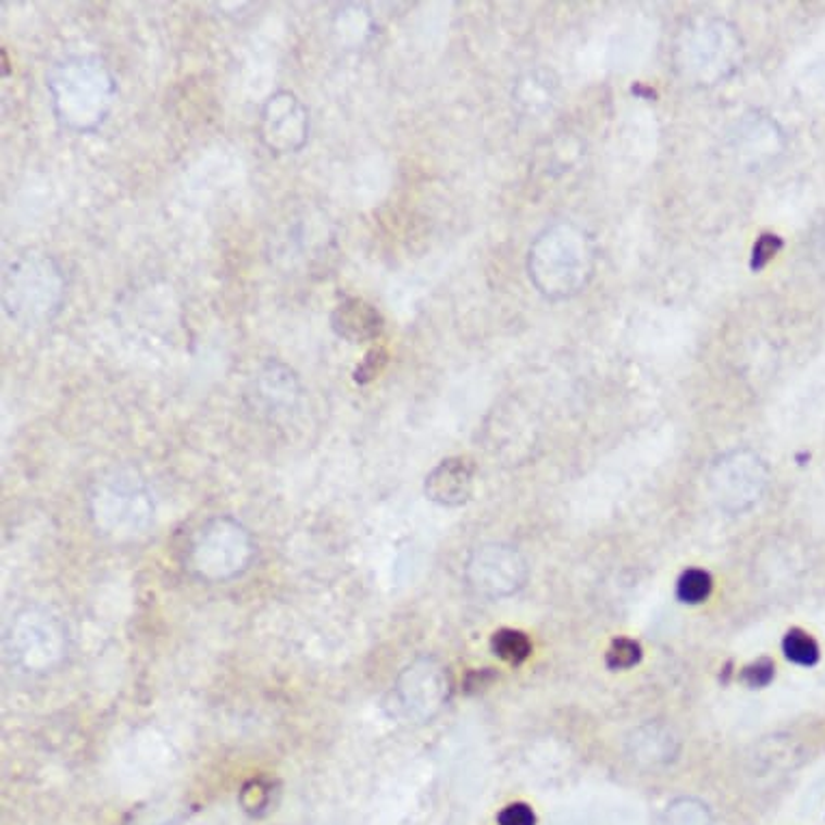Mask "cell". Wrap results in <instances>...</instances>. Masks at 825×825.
Segmentation results:
<instances>
[{"instance_id":"7c38bea8","label":"cell","mask_w":825,"mask_h":825,"mask_svg":"<svg viewBox=\"0 0 825 825\" xmlns=\"http://www.w3.org/2000/svg\"><path fill=\"white\" fill-rule=\"evenodd\" d=\"M558 85L547 70H529L516 78L512 87V102L523 115H542L551 111L555 102Z\"/></svg>"},{"instance_id":"5bb4252c","label":"cell","mask_w":825,"mask_h":825,"mask_svg":"<svg viewBox=\"0 0 825 825\" xmlns=\"http://www.w3.org/2000/svg\"><path fill=\"white\" fill-rule=\"evenodd\" d=\"M491 649L499 660L512 665H518L532 655V642L523 632L516 629H499L491 640Z\"/></svg>"},{"instance_id":"ac0fdd59","label":"cell","mask_w":825,"mask_h":825,"mask_svg":"<svg viewBox=\"0 0 825 825\" xmlns=\"http://www.w3.org/2000/svg\"><path fill=\"white\" fill-rule=\"evenodd\" d=\"M774 674H776L774 661L759 660L743 667V672H741V680H743L746 685H750V687L757 689V687H765V685H770L772 678H774Z\"/></svg>"},{"instance_id":"30bf717a","label":"cell","mask_w":825,"mask_h":825,"mask_svg":"<svg viewBox=\"0 0 825 825\" xmlns=\"http://www.w3.org/2000/svg\"><path fill=\"white\" fill-rule=\"evenodd\" d=\"M474 491V467L467 459H448L426 478V496L441 505H461Z\"/></svg>"},{"instance_id":"2e32d148","label":"cell","mask_w":825,"mask_h":825,"mask_svg":"<svg viewBox=\"0 0 825 825\" xmlns=\"http://www.w3.org/2000/svg\"><path fill=\"white\" fill-rule=\"evenodd\" d=\"M787 660L798 665H815L820 661L817 642L802 629H791L783 642Z\"/></svg>"},{"instance_id":"44dd1931","label":"cell","mask_w":825,"mask_h":825,"mask_svg":"<svg viewBox=\"0 0 825 825\" xmlns=\"http://www.w3.org/2000/svg\"><path fill=\"white\" fill-rule=\"evenodd\" d=\"M811 251H813V260L817 262V266L825 271V221L820 225V229L813 234Z\"/></svg>"},{"instance_id":"5b68a950","label":"cell","mask_w":825,"mask_h":825,"mask_svg":"<svg viewBox=\"0 0 825 825\" xmlns=\"http://www.w3.org/2000/svg\"><path fill=\"white\" fill-rule=\"evenodd\" d=\"M310 109L295 91L279 89L264 100L258 120V137L271 154H299L310 141Z\"/></svg>"},{"instance_id":"8fae6325","label":"cell","mask_w":825,"mask_h":825,"mask_svg":"<svg viewBox=\"0 0 825 825\" xmlns=\"http://www.w3.org/2000/svg\"><path fill=\"white\" fill-rule=\"evenodd\" d=\"M316 229L318 227L308 225L305 218H297L279 238L277 255L286 262L290 260V264L301 262L308 266V271H314L318 262L327 260V253H329L330 247L335 245L333 238L327 236V232L316 236V238H310V234H314Z\"/></svg>"},{"instance_id":"d6986e66","label":"cell","mask_w":825,"mask_h":825,"mask_svg":"<svg viewBox=\"0 0 825 825\" xmlns=\"http://www.w3.org/2000/svg\"><path fill=\"white\" fill-rule=\"evenodd\" d=\"M385 361H387V352H385L383 348H374V350H370V352L363 357L361 365L354 370V380H357V383H367V380H372V378L383 370Z\"/></svg>"},{"instance_id":"277c9868","label":"cell","mask_w":825,"mask_h":825,"mask_svg":"<svg viewBox=\"0 0 825 825\" xmlns=\"http://www.w3.org/2000/svg\"><path fill=\"white\" fill-rule=\"evenodd\" d=\"M67 275L61 262L43 251H22L2 273V310L22 329H43L63 312Z\"/></svg>"},{"instance_id":"ba28073f","label":"cell","mask_w":825,"mask_h":825,"mask_svg":"<svg viewBox=\"0 0 825 825\" xmlns=\"http://www.w3.org/2000/svg\"><path fill=\"white\" fill-rule=\"evenodd\" d=\"M251 391L255 402L273 413L279 409H292L299 402L301 380L288 363L271 357L255 372Z\"/></svg>"},{"instance_id":"3957f363","label":"cell","mask_w":825,"mask_h":825,"mask_svg":"<svg viewBox=\"0 0 825 825\" xmlns=\"http://www.w3.org/2000/svg\"><path fill=\"white\" fill-rule=\"evenodd\" d=\"M739 28L720 15H693L672 41V70L689 87L711 89L733 78L743 63Z\"/></svg>"},{"instance_id":"4fadbf2b","label":"cell","mask_w":825,"mask_h":825,"mask_svg":"<svg viewBox=\"0 0 825 825\" xmlns=\"http://www.w3.org/2000/svg\"><path fill=\"white\" fill-rule=\"evenodd\" d=\"M333 37L348 48H357L367 43L376 33V22L363 4H343L330 24Z\"/></svg>"},{"instance_id":"8992f818","label":"cell","mask_w":825,"mask_h":825,"mask_svg":"<svg viewBox=\"0 0 825 825\" xmlns=\"http://www.w3.org/2000/svg\"><path fill=\"white\" fill-rule=\"evenodd\" d=\"M767 465L750 450H735L717 459L709 474L713 496L728 510L754 505L767 487Z\"/></svg>"},{"instance_id":"9a60e30c","label":"cell","mask_w":825,"mask_h":825,"mask_svg":"<svg viewBox=\"0 0 825 825\" xmlns=\"http://www.w3.org/2000/svg\"><path fill=\"white\" fill-rule=\"evenodd\" d=\"M711 588H713V582H711L709 573H704L700 568H689L680 575V579L676 584V595L683 603L698 605V603L709 599Z\"/></svg>"},{"instance_id":"52a82bcc","label":"cell","mask_w":825,"mask_h":825,"mask_svg":"<svg viewBox=\"0 0 825 825\" xmlns=\"http://www.w3.org/2000/svg\"><path fill=\"white\" fill-rule=\"evenodd\" d=\"M785 150V133L761 111L743 113L728 133V152L746 171H761L778 161Z\"/></svg>"},{"instance_id":"7a4b0ae2","label":"cell","mask_w":825,"mask_h":825,"mask_svg":"<svg viewBox=\"0 0 825 825\" xmlns=\"http://www.w3.org/2000/svg\"><path fill=\"white\" fill-rule=\"evenodd\" d=\"M597 271V245L588 229L573 221L547 225L529 245L527 275L536 292L562 303L588 288Z\"/></svg>"},{"instance_id":"e0dca14e","label":"cell","mask_w":825,"mask_h":825,"mask_svg":"<svg viewBox=\"0 0 825 825\" xmlns=\"http://www.w3.org/2000/svg\"><path fill=\"white\" fill-rule=\"evenodd\" d=\"M642 660V649L638 642L634 640H627V638H621V640H614L610 651H608V667L612 670H627V667H634L638 661Z\"/></svg>"},{"instance_id":"9c48e42d","label":"cell","mask_w":825,"mask_h":825,"mask_svg":"<svg viewBox=\"0 0 825 825\" xmlns=\"http://www.w3.org/2000/svg\"><path fill=\"white\" fill-rule=\"evenodd\" d=\"M330 329L348 343H367L383 335L385 321L372 303L359 297H346L330 312Z\"/></svg>"},{"instance_id":"6da1fadb","label":"cell","mask_w":825,"mask_h":825,"mask_svg":"<svg viewBox=\"0 0 825 825\" xmlns=\"http://www.w3.org/2000/svg\"><path fill=\"white\" fill-rule=\"evenodd\" d=\"M46 89L61 128L74 135H93L113 111L117 78L98 54H65L46 72Z\"/></svg>"},{"instance_id":"ffe728a7","label":"cell","mask_w":825,"mask_h":825,"mask_svg":"<svg viewBox=\"0 0 825 825\" xmlns=\"http://www.w3.org/2000/svg\"><path fill=\"white\" fill-rule=\"evenodd\" d=\"M497 822L499 825H536V817L527 804H510L499 813Z\"/></svg>"}]
</instances>
